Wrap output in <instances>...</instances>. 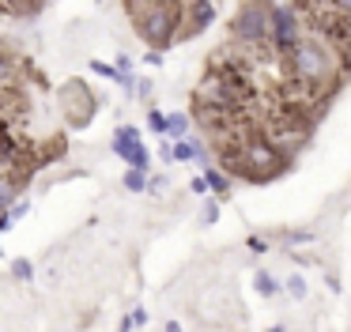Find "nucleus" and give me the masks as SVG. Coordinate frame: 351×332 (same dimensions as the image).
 I'll return each instance as SVG.
<instances>
[{
	"label": "nucleus",
	"mask_w": 351,
	"mask_h": 332,
	"mask_svg": "<svg viewBox=\"0 0 351 332\" xmlns=\"http://www.w3.org/2000/svg\"><path fill=\"white\" fill-rule=\"evenodd\" d=\"M167 174H155V178H147V193H152V196H159L162 193V189H167Z\"/></svg>",
	"instance_id": "nucleus-20"
},
{
	"label": "nucleus",
	"mask_w": 351,
	"mask_h": 332,
	"mask_svg": "<svg viewBox=\"0 0 351 332\" xmlns=\"http://www.w3.org/2000/svg\"><path fill=\"white\" fill-rule=\"evenodd\" d=\"M189 189H193L197 196H208V193H212V189H208V178H204V174H197V178H189Z\"/></svg>",
	"instance_id": "nucleus-21"
},
{
	"label": "nucleus",
	"mask_w": 351,
	"mask_h": 332,
	"mask_svg": "<svg viewBox=\"0 0 351 332\" xmlns=\"http://www.w3.org/2000/svg\"><path fill=\"white\" fill-rule=\"evenodd\" d=\"M204 178H208V189H212L215 196H227L230 193V178H234V174L227 170V166H204Z\"/></svg>",
	"instance_id": "nucleus-8"
},
{
	"label": "nucleus",
	"mask_w": 351,
	"mask_h": 332,
	"mask_svg": "<svg viewBox=\"0 0 351 332\" xmlns=\"http://www.w3.org/2000/svg\"><path fill=\"white\" fill-rule=\"evenodd\" d=\"M27 211H31V200L23 196V200H16V204L8 208V219H12V223H19V219H27Z\"/></svg>",
	"instance_id": "nucleus-18"
},
{
	"label": "nucleus",
	"mask_w": 351,
	"mask_h": 332,
	"mask_svg": "<svg viewBox=\"0 0 351 332\" xmlns=\"http://www.w3.org/2000/svg\"><path fill=\"white\" fill-rule=\"evenodd\" d=\"M230 38L250 49H265L272 38V4L268 0H245L230 19Z\"/></svg>",
	"instance_id": "nucleus-2"
},
{
	"label": "nucleus",
	"mask_w": 351,
	"mask_h": 332,
	"mask_svg": "<svg viewBox=\"0 0 351 332\" xmlns=\"http://www.w3.org/2000/svg\"><path fill=\"white\" fill-rule=\"evenodd\" d=\"M268 4H295V0H268Z\"/></svg>",
	"instance_id": "nucleus-27"
},
{
	"label": "nucleus",
	"mask_w": 351,
	"mask_h": 332,
	"mask_svg": "<svg viewBox=\"0 0 351 332\" xmlns=\"http://www.w3.org/2000/svg\"><path fill=\"white\" fill-rule=\"evenodd\" d=\"M336 49L325 42L321 34H306L302 42L291 49V57H283L287 64V75H298L306 83H317V87H328L336 80Z\"/></svg>",
	"instance_id": "nucleus-1"
},
{
	"label": "nucleus",
	"mask_w": 351,
	"mask_h": 332,
	"mask_svg": "<svg viewBox=\"0 0 351 332\" xmlns=\"http://www.w3.org/2000/svg\"><path fill=\"white\" fill-rule=\"evenodd\" d=\"M147 178H152L147 170H140V166H129V170H125V178H121V185L129 189V193H147Z\"/></svg>",
	"instance_id": "nucleus-9"
},
{
	"label": "nucleus",
	"mask_w": 351,
	"mask_h": 332,
	"mask_svg": "<svg viewBox=\"0 0 351 332\" xmlns=\"http://www.w3.org/2000/svg\"><path fill=\"white\" fill-rule=\"evenodd\" d=\"M253 291H257L261 298H276V294L283 291V283L268 268H257V272H253Z\"/></svg>",
	"instance_id": "nucleus-7"
},
{
	"label": "nucleus",
	"mask_w": 351,
	"mask_h": 332,
	"mask_svg": "<svg viewBox=\"0 0 351 332\" xmlns=\"http://www.w3.org/2000/svg\"><path fill=\"white\" fill-rule=\"evenodd\" d=\"M114 155L125 166H140V170H152V151L144 147L136 125H117L114 128Z\"/></svg>",
	"instance_id": "nucleus-4"
},
{
	"label": "nucleus",
	"mask_w": 351,
	"mask_h": 332,
	"mask_svg": "<svg viewBox=\"0 0 351 332\" xmlns=\"http://www.w3.org/2000/svg\"><path fill=\"white\" fill-rule=\"evenodd\" d=\"M193 128V117L189 113H170V140H182V136H189Z\"/></svg>",
	"instance_id": "nucleus-14"
},
{
	"label": "nucleus",
	"mask_w": 351,
	"mask_h": 332,
	"mask_svg": "<svg viewBox=\"0 0 351 332\" xmlns=\"http://www.w3.org/2000/svg\"><path fill=\"white\" fill-rule=\"evenodd\" d=\"M132 317H136V329H140V324H147V309H132Z\"/></svg>",
	"instance_id": "nucleus-25"
},
{
	"label": "nucleus",
	"mask_w": 351,
	"mask_h": 332,
	"mask_svg": "<svg viewBox=\"0 0 351 332\" xmlns=\"http://www.w3.org/2000/svg\"><path fill=\"white\" fill-rule=\"evenodd\" d=\"M95 110H99V102H95V95L84 87V83H72V87L64 91V113H69L72 128H87L91 117H95Z\"/></svg>",
	"instance_id": "nucleus-5"
},
{
	"label": "nucleus",
	"mask_w": 351,
	"mask_h": 332,
	"mask_svg": "<svg viewBox=\"0 0 351 332\" xmlns=\"http://www.w3.org/2000/svg\"><path fill=\"white\" fill-rule=\"evenodd\" d=\"M114 64H117V72H125V75H132V64H136V60H132V57H129V53H117V60H114Z\"/></svg>",
	"instance_id": "nucleus-22"
},
{
	"label": "nucleus",
	"mask_w": 351,
	"mask_h": 332,
	"mask_svg": "<svg viewBox=\"0 0 351 332\" xmlns=\"http://www.w3.org/2000/svg\"><path fill=\"white\" fill-rule=\"evenodd\" d=\"M19 185H16V178H4V174H0V215H4V211L12 208V204L19 200Z\"/></svg>",
	"instance_id": "nucleus-11"
},
{
	"label": "nucleus",
	"mask_w": 351,
	"mask_h": 332,
	"mask_svg": "<svg viewBox=\"0 0 351 332\" xmlns=\"http://www.w3.org/2000/svg\"><path fill=\"white\" fill-rule=\"evenodd\" d=\"M12 80H16V57L0 49V91L12 87Z\"/></svg>",
	"instance_id": "nucleus-13"
},
{
	"label": "nucleus",
	"mask_w": 351,
	"mask_h": 332,
	"mask_svg": "<svg viewBox=\"0 0 351 332\" xmlns=\"http://www.w3.org/2000/svg\"><path fill=\"white\" fill-rule=\"evenodd\" d=\"M336 4H340V12H343V15H351V0H336Z\"/></svg>",
	"instance_id": "nucleus-26"
},
{
	"label": "nucleus",
	"mask_w": 351,
	"mask_h": 332,
	"mask_svg": "<svg viewBox=\"0 0 351 332\" xmlns=\"http://www.w3.org/2000/svg\"><path fill=\"white\" fill-rule=\"evenodd\" d=\"M132 329H136V317H132V313L121 317V332H132Z\"/></svg>",
	"instance_id": "nucleus-24"
},
{
	"label": "nucleus",
	"mask_w": 351,
	"mask_h": 332,
	"mask_svg": "<svg viewBox=\"0 0 351 332\" xmlns=\"http://www.w3.org/2000/svg\"><path fill=\"white\" fill-rule=\"evenodd\" d=\"M147 128H152L155 136H170V113H162V110H147Z\"/></svg>",
	"instance_id": "nucleus-12"
},
{
	"label": "nucleus",
	"mask_w": 351,
	"mask_h": 332,
	"mask_svg": "<svg viewBox=\"0 0 351 332\" xmlns=\"http://www.w3.org/2000/svg\"><path fill=\"white\" fill-rule=\"evenodd\" d=\"M280 238H283V246H310V241H317V234L313 230H283Z\"/></svg>",
	"instance_id": "nucleus-15"
},
{
	"label": "nucleus",
	"mask_w": 351,
	"mask_h": 332,
	"mask_svg": "<svg viewBox=\"0 0 351 332\" xmlns=\"http://www.w3.org/2000/svg\"><path fill=\"white\" fill-rule=\"evenodd\" d=\"M283 291H287L295 302H306V298H310V283L302 279V272H291L287 283H283Z\"/></svg>",
	"instance_id": "nucleus-10"
},
{
	"label": "nucleus",
	"mask_w": 351,
	"mask_h": 332,
	"mask_svg": "<svg viewBox=\"0 0 351 332\" xmlns=\"http://www.w3.org/2000/svg\"><path fill=\"white\" fill-rule=\"evenodd\" d=\"M306 38V27H302V12L295 4H272V38H268V49L276 57H291L298 42Z\"/></svg>",
	"instance_id": "nucleus-3"
},
{
	"label": "nucleus",
	"mask_w": 351,
	"mask_h": 332,
	"mask_svg": "<svg viewBox=\"0 0 351 332\" xmlns=\"http://www.w3.org/2000/svg\"><path fill=\"white\" fill-rule=\"evenodd\" d=\"M152 91H155L152 80H140V83H136V98H152Z\"/></svg>",
	"instance_id": "nucleus-23"
},
{
	"label": "nucleus",
	"mask_w": 351,
	"mask_h": 332,
	"mask_svg": "<svg viewBox=\"0 0 351 332\" xmlns=\"http://www.w3.org/2000/svg\"><path fill=\"white\" fill-rule=\"evenodd\" d=\"M12 276H16L19 283H31V279H34V264L27 261V257H16V261H12Z\"/></svg>",
	"instance_id": "nucleus-16"
},
{
	"label": "nucleus",
	"mask_w": 351,
	"mask_h": 332,
	"mask_svg": "<svg viewBox=\"0 0 351 332\" xmlns=\"http://www.w3.org/2000/svg\"><path fill=\"white\" fill-rule=\"evenodd\" d=\"M219 200H223V196H208V204H204V215H200V223H204V226H212V223H219Z\"/></svg>",
	"instance_id": "nucleus-17"
},
{
	"label": "nucleus",
	"mask_w": 351,
	"mask_h": 332,
	"mask_svg": "<svg viewBox=\"0 0 351 332\" xmlns=\"http://www.w3.org/2000/svg\"><path fill=\"white\" fill-rule=\"evenodd\" d=\"M219 19V8H215V0H189L185 4V34L182 38H197L204 34L212 23Z\"/></svg>",
	"instance_id": "nucleus-6"
},
{
	"label": "nucleus",
	"mask_w": 351,
	"mask_h": 332,
	"mask_svg": "<svg viewBox=\"0 0 351 332\" xmlns=\"http://www.w3.org/2000/svg\"><path fill=\"white\" fill-rule=\"evenodd\" d=\"M245 249H250V253H268V238L265 234H250V238H245Z\"/></svg>",
	"instance_id": "nucleus-19"
}]
</instances>
